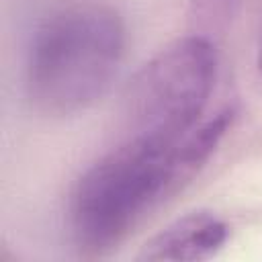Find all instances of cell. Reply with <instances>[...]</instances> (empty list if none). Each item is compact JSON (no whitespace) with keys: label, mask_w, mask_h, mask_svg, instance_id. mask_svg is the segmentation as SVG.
Masks as SVG:
<instances>
[{"label":"cell","mask_w":262,"mask_h":262,"mask_svg":"<svg viewBox=\"0 0 262 262\" xmlns=\"http://www.w3.org/2000/svg\"><path fill=\"white\" fill-rule=\"evenodd\" d=\"M125 23L104 4H72L41 23L25 61V92L49 117L94 104L111 86L125 55Z\"/></svg>","instance_id":"cell-1"},{"label":"cell","mask_w":262,"mask_h":262,"mask_svg":"<svg viewBox=\"0 0 262 262\" xmlns=\"http://www.w3.org/2000/svg\"><path fill=\"white\" fill-rule=\"evenodd\" d=\"M178 143L127 137L80 176L70 203V225L80 250H115L160 203L190 182Z\"/></svg>","instance_id":"cell-2"},{"label":"cell","mask_w":262,"mask_h":262,"mask_svg":"<svg viewBox=\"0 0 262 262\" xmlns=\"http://www.w3.org/2000/svg\"><path fill=\"white\" fill-rule=\"evenodd\" d=\"M215 76L217 49L203 35H188L160 49L127 88L129 137L176 145L196 127Z\"/></svg>","instance_id":"cell-3"},{"label":"cell","mask_w":262,"mask_h":262,"mask_svg":"<svg viewBox=\"0 0 262 262\" xmlns=\"http://www.w3.org/2000/svg\"><path fill=\"white\" fill-rule=\"evenodd\" d=\"M229 237V225L211 211H190L156 235L139 250L143 262H194L215 256Z\"/></svg>","instance_id":"cell-4"},{"label":"cell","mask_w":262,"mask_h":262,"mask_svg":"<svg viewBox=\"0 0 262 262\" xmlns=\"http://www.w3.org/2000/svg\"><path fill=\"white\" fill-rule=\"evenodd\" d=\"M258 66H260V74H262V45H260V57H258Z\"/></svg>","instance_id":"cell-5"}]
</instances>
